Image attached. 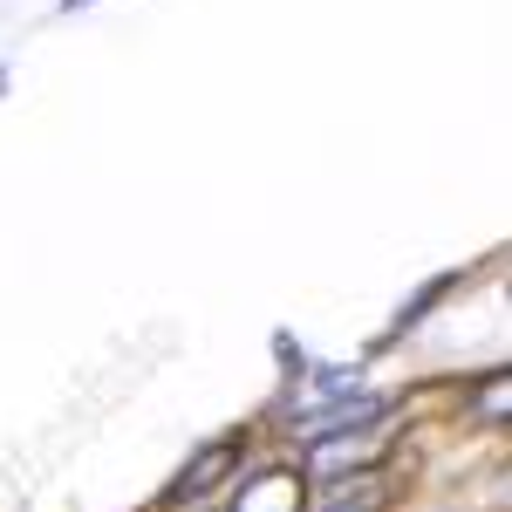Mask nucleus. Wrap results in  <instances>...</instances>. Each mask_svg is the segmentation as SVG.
<instances>
[{
    "instance_id": "obj_1",
    "label": "nucleus",
    "mask_w": 512,
    "mask_h": 512,
    "mask_svg": "<svg viewBox=\"0 0 512 512\" xmlns=\"http://www.w3.org/2000/svg\"><path fill=\"white\" fill-rule=\"evenodd\" d=\"M239 465H246V437H212L205 451H192V458L171 472V485L158 492V506L164 512H185V506H198V499H212Z\"/></svg>"
},
{
    "instance_id": "obj_2",
    "label": "nucleus",
    "mask_w": 512,
    "mask_h": 512,
    "mask_svg": "<svg viewBox=\"0 0 512 512\" xmlns=\"http://www.w3.org/2000/svg\"><path fill=\"white\" fill-rule=\"evenodd\" d=\"M308 478L294 472V465H274V472H260L253 485H239L233 492V512H308Z\"/></svg>"
},
{
    "instance_id": "obj_3",
    "label": "nucleus",
    "mask_w": 512,
    "mask_h": 512,
    "mask_svg": "<svg viewBox=\"0 0 512 512\" xmlns=\"http://www.w3.org/2000/svg\"><path fill=\"white\" fill-rule=\"evenodd\" d=\"M383 506H390V478L383 472H349V478H335V485H321L308 512H383Z\"/></svg>"
},
{
    "instance_id": "obj_4",
    "label": "nucleus",
    "mask_w": 512,
    "mask_h": 512,
    "mask_svg": "<svg viewBox=\"0 0 512 512\" xmlns=\"http://www.w3.org/2000/svg\"><path fill=\"white\" fill-rule=\"evenodd\" d=\"M458 287H465V274H437V280H424V287H417V294L396 308L390 335H383V342H376L369 355H383V349H396V342H410V335H417V321H431V308H437V301H451Z\"/></svg>"
},
{
    "instance_id": "obj_5",
    "label": "nucleus",
    "mask_w": 512,
    "mask_h": 512,
    "mask_svg": "<svg viewBox=\"0 0 512 512\" xmlns=\"http://www.w3.org/2000/svg\"><path fill=\"white\" fill-rule=\"evenodd\" d=\"M465 417L485 431H512V369L478 376V390H465Z\"/></svg>"
},
{
    "instance_id": "obj_6",
    "label": "nucleus",
    "mask_w": 512,
    "mask_h": 512,
    "mask_svg": "<svg viewBox=\"0 0 512 512\" xmlns=\"http://www.w3.org/2000/svg\"><path fill=\"white\" fill-rule=\"evenodd\" d=\"M274 362H280V369H287V376H301V369H308V355H301V342H294L287 328H280V335H274Z\"/></svg>"
},
{
    "instance_id": "obj_7",
    "label": "nucleus",
    "mask_w": 512,
    "mask_h": 512,
    "mask_svg": "<svg viewBox=\"0 0 512 512\" xmlns=\"http://www.w3.org/2000/svg\"><path fill=\"white\" fill-rule=\"evenodd\" d=\"M82 7H89V0H55V14H82Z\"/></svg>"
},
{
    "instance_id": "obj_8",
    "label": "nucleus",
    "mask_w": 512,
    "mask_h": 512,
    "mask_svg": "<svg viewBox=\"0 0 512 512\" xmlns=\"http://www.w3.org/2000/svg\"><path fill=\"white\" fill-rule=\"evenodd\" d=\"M0 96H7V69H0Z\"/></svg>"
},
{
    "instance_id": "obj_9",
    "label": "nucleus",
    "mask_w": 512,
    "mask_h": 512,
    "mask_svg": "<svg viewBox=\"0 0 512 512\" xmlns=\"http://www.w3.org/2000/svg\"><path fill=\"white\" fill-rule=\"evenodd\" d=\"M185 512H205V506H185Z\"/></svg>"
}]
</instances>
